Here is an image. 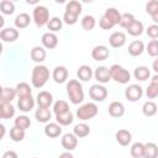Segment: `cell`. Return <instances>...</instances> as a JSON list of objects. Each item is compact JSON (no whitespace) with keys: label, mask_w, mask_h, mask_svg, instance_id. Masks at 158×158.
Returning a JSON list of instances; mask_svg holds the SVG:
<instances>
[{"label":"cell","mask_w":158,"mask_h":158,"mask_svg":"<svg viewBox=\"0 0 158 158\" xmlns=\"http://www.w3.org/2000/svg\"><path fill=\"white\" fill-rule=\"evenodd\" d=\"M0 128H1V138H2L4 135H5V126L4 125H0Z\"/></svg>","instance_id":"54"},{"label":"cell","mask_w":158,"mask_h":158,"mask_svg":"<svg viewBox=\"0 0 158 158\" xmlns=\"http://www.w3.org/2000/svg\"><path fill=\"white\" fill-rule=\"evenodd\" d=\"M73 133L78 137V138H83V137H86L89 133H90V127L84 123V122H80V123H77L73 128Z\"/></svg>","instance_id":"29"},{"label":"cell","mask_w":158,"mask_h":158,"mask_svg":"<svg viewBox=\"0 0 158 158\" xmlns=\"http://www.w3.org/2000/svg\"><path fill=\"white\" fill-rule=\"evenodd\" d=\"M109 43L111 47L114 48H120L126 43V35L121 31H116L114 33H111L110 38H109Z\"/></svg>","instance_id":"15"},{"label":"cell","mask_w":158,"mask_h":158,"mask_svg":"<svg viewBox=\"0 0 158 158\" xmlns=\"http://www.w3.org/2000/svg\"><path fill=\"white\" fill-rule=\"evenodd\" d=\"M49 79V69L46 65H36L32 69V75H31V81L35 88H42L46 85V83Z\"/></svg>","instance_id":"3"},{"label":"cell","mask_w":158,"mask_h":158,"mask_svg":"<svg viewBox=\"0 0 158 158\" xmlns=\"http://www.w3.org/2000/svg\"><path fill=\"white\" fill-rule=\"evenodd\" d=\"M146 51L151 57H158V40L149 41L146 47Z\"/></svg>","instance_id":"44"},{"label":"cell","mask_w":158,"mask_h":158,"mask_svg":"<svg viewBox=\"0 0 158 158\" xmlns=\"http://www.w3.org/2000/svg\"><path fill=\"white\" fill-rule=\"evenodd\" d=\"M10 138L14 141V142H21L23 138H25V130H21L16 126H14L11 130H10Z\"/></svg>","instance_id":"42"},{"label":"cell","mask_w":158,"mask_h":158,"mask_svg":"<svg viewBox=\"0 0 158 158\" xmlns=\"http://www.w3.org/2000/svg\"><path fill=\"white\" fill-rule=\"evenodd\" d=\"M98 112H99V109L95 102H86L79 106V109H77V117L81 121H86L95 117Z\"/></svg>","instance_id":"4"},{"label":"cell","mask_w":158,"mask_h":158,"mask_svg":"<svg viewBox=\"0 0 158 158\" xmlns=\"http://www.w3.org/2000/svg\"><path fill=\"white\" fill-rule=\"evenodd\" d=\"M36 102L38 105V107H46L49 109V106L53 104V95L49 91H40L36 96Z\"/></svg>","instance_id":"10"},{"label":"cell","mask_w":158,"mask_h":158,"mask_svg":"<svg viewBox=\"0 0 158 158\" xmlns=\"http://www.w3.org/2000/svg\"><path fill=\"white\" fill-rule=\"evenodd\" d=\"M109 54H110V52H109L107 47H106V46H102V44L94 47L93 51H91V57H93V59H94V60H98V62L107 59V58H109Z\"/></svg>","instance_id":"16"},{"label":"cell","mask_w":158,"mask_h":158,"mask_svg":"<svg viewBox=\"0 0 158 158\" xmlns=\"http://www.w3.org/2000/svg\"><path fill=\"white\" fill-rule=\"evenodd\" d=\"M73 120H74V117H73V114L70 112V110L68 112H64L62 115H57L56 116V121L60 126H68V125H70L73 122Z\"/></svg>","instance_id":"36"},{"label":"cell","mask_w":158,"mask_h":158,"mask_svg":"<svg viewBox=\"0 0 158 158\" xmlns=\"http://www.w3.org/2000/svg\"><path fill=\"white\" fill-rule=\"evenodd\" d=\"M89 95L94 101H104L107 98V89L101 84H94L89 89Z\"/></svg>","instance_id":"8"},{"label":"cell","mask_w":158,"mask_h":158,"mask_svg":"<svg viewBox=\"0 0 158 158\" xmlns=\"http://www.w3.org/2000/svg\"><path fill=\"white\" fill-rule=\"evenodd\" d=\"M133 77L137 80H139V81H144V80H147L151 77V72H149L148 67H146V65H138L133 70Z\"/></svg>","instance_id":"26"},{"label":"cell","mask_w":158,"mask_h":158,"mask_svg":"<svg viewBox=\"0 0 158 158\" xmlns=\"http://www.w3.org/2000/svg\"><path fill=\"white\" fill-rule=\"evenodd\" d=\"M15 115V107L11 102H0V117L4 120L11 118Z\"/></svg>","instance_id":"24"},{"label":"cell","mask_w":158,"mask_h":158,"mask_svg":"<svg viewBox=\"0 0 158 158\" xmlns=\"http://www.w3.org/2000/svg\"><path fill=\"white\" fill-rule=\"evenodd\" d=\"M19 31L14 27H6L0 31V38L4 42H15L19 38Z\"/></svg>","instance_id":"14"},{"label":"cell","mask_w":158,"mask_h":158,"mask_svg":"<svg viewBox=\"0 0 158 158\" xmlns=\"http://www.w3.org/2000/svg\"><path fill=\"white\" fill-rule=\"evenodd\" d=\"M146 95L148 99H154L158 96V85L151 83L146 89Z\"/></svg>","instance_id":"45"},{"label":"cell","mask_w":158,"mask_h":158,"mask_svg":"<svg viewBox=\"0 0 158 158\" xmlns=\"http://www.w3.org/2000/svg\"><path fill=\"white\" fill-rule=\"evenodd\" d=\"M143 158H158V146L153 142L144 143V156Z\"/></svg>","instance_id":"30"},{"label":"cell","mask_w":158,"mask_h":158,"mask_svg":"<svg viewBox=\"0 0 158 158\" xmlns=\"http://www.w3.org/2000/svg\"><path fill=\"white\" fill-rule=\"evenodd\" d=\"M143 95V89L138 84H131L125 89V96L128 101H138Z\"/></svg>","instance_id":"7"},{"label":"cell","mask_w":158,"mask_h":158,"mask_svg":"<svg viewBox=\"0 0 158 158\" xmlns=\"http://www.w3.org/2000/svg\"><path fill=\"white\" fill-rule=\"evenodd\" d=\"M0 10L4 15H11L15 12V4L10 0H2L0 2Z\"/></svg>","instance_id":"41"},{"label":"cell","mask_w":158,"mask_h":158,"mask_svg":"<svg viewBox=\"0 0 158 158\" xmlns=\"http://www.w3.org/2000/svg\"><path fill=\"white\" fill-rule=\"evenodd\" d=\"M35 158H36V157H35Z\"/></svg>","instance_id":"56"},{"label":"cell","mask_w":158,"mask_h":158,"mask_svg":"<svg viewBox=\"0 0 158 158\" xmlns=\"http://www.w3.org/2000/svg\"><path fill=\"white\" fill-rule=\"evenodd\" d=\"M110 74H111V79H114L120 84H127L131 79L130 72L120 64H112L110 67Z\"/></svg>","instance_id":"5"},{"label":"cell","mask_w":158,"mask_h":158,"mask_svg":"<svg viewBox=\"0 0 158 158\" xmlns=\"http://www.w3.org/2000/svg\"><path fill=\"white\" fill-rule=\"evenodd\" d=\"M151 83H153V84L158 85V74H156V75H153V77H152V79H151Z\"/></svg>","instance_id":"53"},{"label":"cell","mask_w":158,"mask_h":158,"mask_svg":"<svg viewBox=\"0 0 158 158\" xmlns=\"http://www.w3.org/2000/svg\"><path fill=\"white\" fill-rule=\"evenodd\" d=\"M146 32H147V36H148V37H151L152 40L158 38V25L153 23V25L148 26V27H147V30H146Z\"/></svg>","instance_id":"47"},{"label":"cell","mask_w":158,"mask_h":158,"mask_svg":"<svg viewBox=\"0 0 158 158\" xmlns=\"http://www.w3.org/2000/svg\"><path fill=\"white\" fill-rule=\"evenodd\" d=\"M52 78L56 83L58 84H63L67 81L68 79V69L64 67V65H58L53 69V73H52Z\"/></svg>","instance_id":"13"},{"label":"cell","mask_w":158,"mask_h":158,"mask_svg":"<svg viewBox=\"0 0 158 158\" xmlns=\"http://www.w3.org/2000/svg\"><path fill=\"white\" fill-rule=\"evenodd\" d=\"M62 26H63V21L59 19V17H52L49 20V22L47 23V27L51 32H57L59 30H62Z\"/></svg>","instance_id":"43"},{"label":"cell","mask_w":158,"mask_h":158,"mask_svg":"<svg viewBox=\"0 0 158 158\" xmlns=\"http://www.w3.org/2000/svg\"><path fill=\"white\" fill-rule=\"evenodd\" d=\"M96 25V20L94 16L91 15H85L83 19H81V27L83 30L85 31H91Z\"/></svg>","instance_id":"38"},{"label":"cell","mask_w":158,"mask_h":158,"mask_svg":"<svg viewBox=\"0 0 158 158\" xmlns=\"http://www.w3.org/2000/svg\"><path fill=\"white\" fill-rule=\"evenodd\" d=\"M77 75H78V78H79L81 81H89V80L91 79V77L94 75V72H93V69H91L89 65L83 64V65H80V67L78 68Z\"/></svg>","instance_id":"23"},{"label":"cell","mask_w":158,"mask_h":158,"mask_svg":"<svg viewBox=\"0 0 158 158\" xmlns=\"http://www.w3.org/2000/svg\"><path fill=\"white\" fill-rule=\"evenodd\" d=\"M116 142L120 144V146H128L132 141V135L128 130H125V128H121L116 132Z\"/></svg>","instance_id":"17"},{"label":"cell","mask_w":158,"mask_h":158,"mask_svg":"<svg viewBox=\"0 0 158 158\" xmlns=\"http://www.w3.org/2000/svg\"><path fill=\"white\" fill-rule=\"evenodd\" d=\"M109 114L112 117H121L125 114V106L120 101H112L109 105Z\"/></svg>","instance_id":"22"},{"label":"cell","mask_w":158,"mask_h":158,"mask_svg":"<svg viewBox=\"0 0 158 158\" xmlns=\"http://www.w3.org/2000/svg\"><path fill=\"white\" fill-rule=\"evenodd\" d=\"M35 117L38 122L41 123H48L51 117H52V114L49 111V109H46V107H38L35 112Z\"/></svg>","instance_id":"25"},{"label":"cell","mask_w":158,"mask_h":158,"mask_svg":"<svg viewBox=\"0 0 158 158\" xmlns=\"http://www.w3.org/2000/svg\"><path fill=\"white\" fill-rule=\"evenodd\" d=\"M58 158H74V156H73V154H72L70 152H68V151H65V152H63V153H60Z\"/></svg>","instance_id":"50"},{"label":"cell","mask_w":158,"mask_h":158,"mask_svg":"<svg viewBox=\"0 0 158 158\" xmlns=\"http://www.w3.org/2000/svg\"><path fill=\"white\" fill-rule=\"evenodd\" d=\"M69 111V105L65 100H58L53 104V112L54 115H62L64 112H68Z\"/></svg>","instance_id":"35"},{"label":"cell","mask_w":158,"mask_h":158,"mask_svg":"<svg viewBox=\"0 0 158 158\" xmlns=\"http://www.w3.org/2000/svg\"><path fill=\"white\" fill-rule=\"evenodd\" d=\"M4 26V19L0 16V27H2Z\"/></svg>","instance_id":"55"},{"label":"cell","mask_w":158,"mask_h":158,"mask_svg":"<svg viewBox=\"0 0 158 158\" xmlns=\"http://www.w3.org/2000/svg\"><path fill=\"white\" fill-rule=\"evenodd\" d=\"M15 96H17L16 89L9 88V86L2 88V90H1V102H11L15 99Z\"/></svg>","instance_id":"31"},{"label":"cell","mask_w":158,"mask_h":158,"mask_svg":"<svg viewBox=\"0 0 158 158\" xmlns=\"http://www.w3.org/2000/svg\"><path fill=\"white\" fill-rule=\"evenodd\" d=\"M157 111H158V107H157L156 102H153V101H151V100L146 101V102L142 105V112H143L144 116H148V117L154 116V115L157 114Z\"/></svg>","instance_id":"33"},{"label":"cell","mask_w":158,"mask_h":158,"mask_svg":"<svg viewBox=\"0 0 158 158\" xmlns=\"http://www.w3.org/2000/svg\"><path fill=\"white\" fill-rule=\"evenodd\" d=\"M2 158H19V156L15 151H6L2 154Z\"/></svg>","instance_id":"49"},{"label":"cell","mask_w":158,"mask_h":158,"mask_svg":"<svg viewBox=\"0 0 158 158\" xmlns=\"http://www.w3.org/2000/svg\"><path fill=\"white\" fill-rule=\"evenodd\" d=\"M15 89H16V94H17L19 99L32 95V89H31V86L27 83H19Z\"/></svg>","instance_id":"32"},{"label":"cell","mask_w":158,"mask_h":158,"mask_svg":"<svg viewBox=\"0 0 158 158\" xmlns=\"http://www.w3.org/2000/svg\"><path fill=\"white\" fill-rule=\"evenodd\" d=\"M41 42L43 44L44 48H48V49H53L57 47L58 44V37L56 33L53 32H46L42 35V38H41Z\"/></svg>","instance_id":"12"},{"label":"cell","mask_w":158,"mask_h":158,"mask_svg":"<svg viewBox=\"0 0 158 158\" xmlns=\"http://www.w3.org/2000/svg\"><path fill=\"white\" fill-rule=\"evenodd\" d=\"M144 43L139 40H136V41H132L130 44H128V53L132 56V57H138L143 53L144 51Z\"/></svg>","instance_id":"20"},{"label":"cell","mask_w":158,"mask_h":158,"mask_svg":"<svg viewBox=\"0 0 158 158\" xmlns=\"http://www.w3.org/2000/svg\"><path fill=\"white\" fill-rule=\"evenodd\" d=\"M67 94H68L70 102L74 105H78L80 102H83V100H84L83 86L79 83V80H77V79H70L67 83Z\"/></svg>","instance_id":"1"},{"label":"cell","mask_w":158,"mask_h":158,"mask_svg":"<svg viewBox=\"0 0 158 158\" xmlns=\"http://www.w3.org/2000/svg\"><path fill=\"white\" fill-rule=\"evenodd\" d=\"M143 23L141 22V21H135L128 28H127V32H128V35H131V36H141L142 33H143Z\"/></svg>","instance_id":"37"},{"label":"cell","mask_w":158,"mask_h":158,"mask_svg":"<svg viewBox=\"0 0 158 158\" xmlns=\"http://www.w3.org/2000/svg\"><path fill=\"white\" fill-rule=\"evenodd\" d=\"M83 6L79 1L72 0L65 5V11L63 15V21L67 25H74L78 21V16L81 14Z\"/></svg>","instance_id":"2"},{"label":"cell","mask_w":158,"mask_h":158,"mask_svg":"<svg viewBox=\"0 0 158 158\" xmlns=\"http://www.w3.org/2000/svg\"><path fill=\"white\" fill-rule=\"evenodd\" d=\"M15 26L17 27V28H20V30H22V28H26L28 25H30V22H31V17H30V15L28 14H26V12H21V14H19L16 17H15Z\"/></svg>","instance_id":"28"},{"label":"cell","mask_w":158,"mask_h":158,"mask_svg":"<svg viewBox=\"0 0 158 158\" xmlns=\"http://www.w3.org/2000/svg\"><path fill=\"white\" fill-rule=\"evenodd\" d=\"M15 126L16 127H19V128H21V130H27V128H30V126H31V120H30V117H27V116H25V115H21V116H17L16 118H15Z\"/></svg>","instance_id":"39"},{"label":"cell","mask_w":158,"mask_h":158,"mask_svg":"<svg viewBox=\"0 0 158 158\" xmlns=\"http://www.w3.org/2000/svg\"><path fill=\"white\" fill-rule=\"evenodd\" d=\"M60 143H62V147L65 151L70 152V151L77 148V146H78V137L74 133H65V135H63V137L60 139Z\"/></svg>","instance_id":"11"},{"label":"cell","mask_w":158,"mask_h":158,"mask_svg":"<svg viewBox=\"0 0 158 158\" xmlns=\"http://www.w3.org/2000/svg\"><path fill=\"white\" fill-rule=\"evenodd\" d=\"M152 68H153V70L158 74V57H157V59H154V62H153V64H152Z\"/></svg>","instance_id":"51"},{"label":"cell","mask_w":158,"mask_h":158,"mask_svg":"<svg viewBox=\"0 0 158 158\" xmlns=\"http://www.w3.org/2000/svg\"><path fill=\"white\" fill-rule=\"evenodd\" d=\"M131 157L132 158H143L144 156V143L142 142H136L131 146Z\"/></svg>","instance_id":"34"},{"label":"cell","mask_w":158,"mask_h":158,"mask_svg":"<svg viewBox=\"0 0 158 158\" xmlns=\"http://www.w3.org/2000/svg\"><path fill=\"white\" fill-rule=\"evenodd\" d=\"M121 15L122 14H120L117 9H115V7H107L105 10V14L102 16H105L107 20H110L114 25H118L120 21H121Z\"/></svg>","instance_id":"27"},{"label":"cell","mask_w":158,"mask_h":158,"mask_svg":"<svg viewBox=\"0 0 158 158\" xmlns=\"http://www.w3.org/2000/svg\"><path fill=\"white\" fill-rule=\"evenodd\" d=\"M94 77L95 79L100 83V84H106L111 80V74H110V68L105 67V65H100L95 69L94 72Z\"/></svg>","instance_id":"9"},{"label":"cell","mask_w":158,"mask_h":158,"mask_svg":"<svg viewBox=\"0 0 158 158\" xmlns=\"http://www.w3.org/2000/svg\"><path fill=\"white\" fill-rule=\"evenodd\" d=\"M136 21V19H135V16L132 15V14H130V12H125V14H122L121 15V21H120V26L122 27V28H128L133 22Z\"/></svg>","instance_id":"40"},{"label":"cell","mask_w":158,"mask_h":158,"mask_svg":"<svg viewBox=\"0 0 158 158\" xmlns=\"http://www.w3.org/2000/svg\"><path fill=\"white\" fill-rule=\"evenodd\" d=\"M49 11L43 5H37L33 9V21L38 27H43L49 22Z\"/></svg>","instance_id":"6"},{"label":"cell","mask_w":158,"mask_h":158,"mask_svg":"<svg viewBox=\"0 0 158 158\" xmlns=\"http://www.w3.org/2000/svg\"><path fill=\"white\" fill-rule=\"evenodd\" d=\"M99 26H100V28H102V30H111L115 25H114L110 20H107L105 16H101V19H100V21H99Z\"/></svg>","instance_id":"48"},{"label":"cell","mask_w":158,"mask_h":158,"mask_svg":"<svg viewBox=\"0 0 158 158\" xmlns=\"http://www.w3.org/2000/svg\"><path fill=\"white\" fill-rule=\"evenodd\" d=\"M158 11V0H151L146 4V12L148 15H153L154 12Z\"/></svg>","instance_id":"46"},{"label":"cell","mask_w":158,"mask_h":158,"mask_svg":"<svg viewBox=\"0 0 158 158\" xmlns=\"http://www.w3.org/2000/svg\"><path fill=\"white\" fill-rule=\"evenodd\" d=\"M35 102H36V101H35V99L32 98V95H31V96H25V98H20V99H19L17 106H19V109H20L21 111L28 112V111H31V110L33 109Z\"/></svg>","instance_id":"19"},{"label":"cell","mask_w":158,"mask_h":158,"mask_svg":"<svg viewBox=\"0 0 158 158\" xmlns=\"http://www.w3.org/2000/svg\"><path fill=\"white\" fill-rule=\"evenodd\" d=\"M30 56H31V59H32L33 62H36V63H42V62L46 59L47 53H46V49H44L43 47H41V46H35V47L31 49Z\"/></svg>","instance_id":"21"},{"label":"cell","mask_w":158,"mask_h":158,"mask_svg":"<svg viewBox=\"0 0 158 158\" xmlns=\"http://www.w3.org/2000/svg\"><path fill=\"white\" fill-rule=\"evenodd\" d=\"M62 133V127L57 122H49L44 126V135L49 138H56Z\"/></svg>","instance_id":"18"},{"label":"cell","mask_w":158,"mask_h":158,"mask_svg":"<svg viewBox=\"0 0 158 158\" xmlns=\"http://www.w3.org/2000/svg\"><path fill=\"white\" fill-rule=\"evenodd\" d=\"M151 17H152L153 22H154L156 25H158V11H157V12H154V14H153V15H152Z\"/></svg>","instance_id":"52"}]
</instances>
